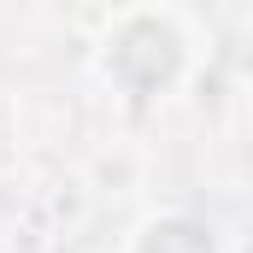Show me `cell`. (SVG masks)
Segmentation results:
<instances>
[{
  "mask_svg": "<svg viewBox=\"0 0 253 253\" xmlns=\"http://www.w3.org/2000/svg\"><path fill=\"white\" fill-rule=\"evenodd\" d=\"M177 71H183V42H177L171 24H159V18H129L124 30H118V42H112V77L124 83L129 94H153V88H165Z\"/></svg>",
  "mask_w": 253,
  "mask_h": 253,
  "instance_id": "cell-1",
  "label": "cell"
},
{
  "mask_svg": "<svg viewBox=\"0 0 253 253\" xmlns=\"http://www.w3.org/2000/svg\"><path fill=\"white\" fill-rule=\"evenodd\" d=\"M141 253H218L212 248V236L189 224V218H165V224H153L147 236H141Z\"/></svg>",
  "mask_w": 253,
  "mask_h": 253,
  "instance_id": "cell-2",
  "label": "cell"
}]
</instances>
